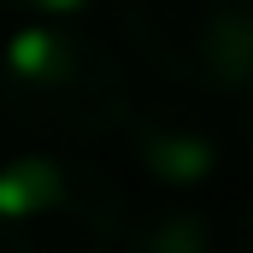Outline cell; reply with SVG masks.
Segmentation results:
<instances>
[{
	"mask_svg": "<svg viewBox=\"0 0 253 253\" xmlns=\"http://www.w3.org/2000/svg\"><path fill=\"white\" fill-rule=\"evenodd\" d=\"M230 253H253V200L236 212V230H230Z\"/></svg>",
	"mask_w": 253,
	"mask_h": 253,
	"instance_id": "7",
	"label": "cell"
},
{
	"mask_svg": "<svg viewBox=\"0 0 253 253\" xmlns=\"http://www.w3.org/2000/svg\"><path fill=\"white\" fill-rule=\"evenodd\" d=\"M118 248L124 253H218V224L189 200H159V206L124 212Z\"/></svg>",
	"mask_w": 253,
	"mask_h": 253,
	"instance_id": "5",
	"label": "cell"
},
{
	"mask_svg": "<svg viewBox=\"0 0 253 253\" xmlns=\"http://www.w3.org/2000/svg\"><path fill=\"white\" fill-rule=\"evenodd\" d=\"M129 77L77 24H24L0 42V112L36 141H100L129 112Z\"/></svg>",
	"mask_w": 253,
	"mask_h": 253,
	"instance_id": "1",
	"label": "cell"
},
{
	"mask_svg": "<svg viewBox=\"0 0 253 253\" xmlns=\"http://www.w3.org/2000/svg\"><path fill=\"white\" fill-rule=\"evenodd\" d=\"M0 6L36 24H83L88 12H100V0H0Z\"/></svg>",
	"mask_w": 253,
	"mask_h": 253,
	"instance_id": "6",
	"label": "cell"
},
{
	"mask_svg": "<svg viewBox=\"0 0 253 253\" xmlns=\"http://www.w3.org/2000/svg\"><path fill=\"white\" fill-rule=\"evenodd\" d=\"M124 189L53 147L0 165V248L6 253H112L124 230Z\"/></svg>",
	"mask_w": 253,
	"mask_h": 253,
	"instance_id": "2",
	"label": "cell"
},
{
	"mask_svg": "<svg viewBox=\"0 0 253 253\" xmlns=\"http://www.w3.org/2000/svg\"><path fill=\"white\" fill-rule=\"evenodd\" d=\"M124 42L165 83L253 94V0H112Z\"/></svg>",
	"mask_w": 253,
	"mask_h": 253,
	"instance_id": "3",
	"label": "cell"
},
{
	"mask_svg": "<svg viewBox=\"0 0 253 253\" xmlns=\"http://www.w3.org/2000/svg\"><path fill=\"white\" fill-rule=\"evenodd\" d=\"M118 135H124L129 159L141 165V177L171 194L206 189L224 165V135L183 100H129Z\"/></svg>",
	"mask_w": 253,
	"mask_h": 253,
	"instance_id": "4",
	"label": "cell"
}]
</instances>
